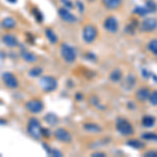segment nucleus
I'll list each match as a JSON object with an SVG mask.
<instances>
[{
	"label": "nucleus",
	"mask_w": 157,
	"mask_h": 157,
	"mask_svg": "<svg viewBox=\"0 0 157 157\" xmlns=\"http://www.w3.org/2000/svg\"><path fill=\"white\" fill-rule=\"evenodd\" d=\"M2 81H3L4 85L6 86L10 89H15V88L18 87L19 85V81L16 78V75H14L13 73L6 71L2 75Z\"/></svg>",
	"instance_id": "423d86ee"
},
{
	"label": "nucleus",
	"mask_w": 157,
	"mask_h": 157,
	"mask_svg": "<svg viewBox=\"0 0 157 157\" xmlns=\"http://www.w3.org/2000/svg\"><path fill=\"white\" fill-rule=\"evenodd\" d=\"M62 1H63V3H64V4H67L68 7H72V3L70 1H67V0H62Z\"/></svg>",
	"instance_id": "7c9ffc66"
},
{
	"label": "nucleus",
	"mask_w": 157,
	"mask_h": 157,
	"mask_svg": "<svg viewBox=\"0 0 157 157\" xmlns=\"http://www.w3.org/2000/svg\"><path fill=\"white\" fill-rule=\"evenodd\" d=\"M149 101H150V103L152 105H157V90L150 93V95H149Z\"/></svg>",
	"instance_id": "a878e982"
},
{
	"label": "nucleus",
	"mask_w": 157,
	"mask_h": 157,
	"mask_svg": "<svg viewBox=\"0 0 157 157\" xmlns=\"http://www.w3.org/2000/svg\"><path fill=\"white\" fill-rule=\"evenodd\" d=\"M116 129L123 135H130L133 133V127L127 120L124 118H118L116 121Z\"/></svg>",
	"instance_id": "20e7f679"
},
{
	"label": "nucleus",
	"mask_w": 157,
	"mask_h": 157,
	"mask_svg": "<svg viewBox=\"0 0 157 157\" xmlns=\"http://www.w3.org/2000/svg\"><path fill=\"white\" fill-rule=\"evenodd\" d=\"M146 9L148 10L149 13H153V12H155L157 10V6H156V4L154 3L153 1H148V2H147V4H146Z\"/></svg>",
	"instance_id": "393cba45"
},
{
	"label": "nucleus",
	"mask_w": 157,
	"mask_h": 157,
	"mask_svg": "<svg viewBox=\"0 0 157 157\" xmlns=\"http://www.w3.org/2000/svg\"><path fill=\"white\" fill-rule=\"evenodd\" d=\"M27 132L35 139H39L40 136L42 135V127L37 118H29V123H27Z\"/></svg>",
	"instance_id": "f257e3e1"
},
{
	"label": "nucleus",
	"mask_w": 157,
	"mask_h": 157,
	"mask_svg": "<svg viewBox=\"0 0 157 157\" xmlns=\"http://www.w3.org/2000/svg\"><path fill=\"white\" fill-rule=\"evenodd\" d=\"M144 156L147 157H157V151H149L144 154Z\"/></svg>",
	"instance_id": "c85d7f7f"
},
{
	"label": "nucleus",
	"mask_w": 157,
	"mask_h": 157,
	"mask_svg": "<svg viewBox=\"0 0 157 157\" xmlns=\"http://www.w3.org/2000/svg\"><path fill=\"white\" fill-rule=\"evenodd\" d=\"M59 16L63 21L67 22V23H75L77 21V18L73 14H71L67 9L65 7H61L59 9Z\"/></svg>",
	"instance_id": "1a4fd4ad"
},
{
	"label": "nucleus",
	"mask_w": 157,
	"mask_h": 157,
	"mask_svg": "<svg viewBox=\"0 0 157 157\" xmlns=\"http://www.w3.org/2000/svg\"><path fill=\"white\" fill-rule=\"evenodd\" d=\"M15 25H16V21L13 18H11V17H7V18L3 19V21H2V26L4 29H13Z\"/></svg>",
	"instance_id": "aec40b11"
},
{
	"label": "nucleus",
	"mask_w": 157,
	"mask_h": 157,
	"mask_svg": "<svg viewBox=\"0 0 157 157\" xmlns=\"http://www.w3.org/2000/svg\"><path fill=\"white\" fill-rule=\"evenodd\" d=\"M140 29L144 32H153L157 29V20L154 18H147L141 22Z\"/></svg>",
	"instance_id": "9d476101"
},
{
	"label": "nucleus",
	"mask_w": 157,
	"mask_h": 157,
	"mask_svg": "<svg viewBox=\"0 0 157 157\" xmlns=\"http://www.w3.org/2000/svg\"><path fill=\"white\" fill-rule=\"evenodd\" d=\"M84 129L88 132H92V133H98V132H101V127L98 126L97 124H93V123H87L84 125Z\"/></svg>",
	"instance_id": "dca6fc26"
},
{
	"label": "nucleus",
	"mask_w": 157,
	"mask_h": 157,
	"mask_svg": "<svg viewBox=\"0 0 157 157\" xmlns=\"http://www.w3.org/2000/svg\"><path fill=\"white\" fill-rule=\"evenodd\" d=\"M141 124H143L144 127L151 128L152 126H154V124H155V118H154L153 116H150V115L144 116L143 121H141Z\"/></svg>",
	"instance_id": "f3484780"
},
{
	"label": "nucleus",
	"mask_w": 157,
	"mask_h": 157,
	"mask_svg": "<svg viewBox=\"0 0 157 157\" xmlns=\"http://www.w3.org/2000/svg\"><path fill=\"white\" fill-rule=\"evenodd\" d=\"M42 73V69L40 67H33L32 69H29V75L30 77H39L40 75Z\"/></svg>",
	"instance_id": "b1692460"
},
{
	"label": "nucleus",
	"mask_w": 157,
	"mask_h": 157,
	"mask_svg": "<svg viewBox=\"0 0 157 157\" xmlns=\"http://www.w3.org/2000/svg\"><path fill=\"white\" fill-rule=\"evenodd\" d=\"M77 4L78 6H80V11H83V4H81V2L80 1H78L77 2Z\"/></svg>",
	"instance_id": "473e14b6"
},
{
	"label": "nucleus",
	"mask_w": 157,
	"mask_h": 157,
	"mask_svg": "<svg viewBox=\"0 0 157 157\" xmlns=\"http://www.w3.org/2000/svg\"><path fill=\"white\" fill-rule=\"evenodd\" d=\"M149 95H150V92H149L148 88H146V87L140 88V89H138L137 92H136V98H137L138 101H141V102H144V101H146V100H149Z\"/></svg>",
	"instance_id": "ddd939ff"
},
{
	"label": "nucleus",
	"mask_w": 157,
	"mask_h": 157,
	"mask_svg": "<svg viewBox=\"0 0 157 157\" xmlns=\"http://www.w3.org/2000/svg\"><path fill=\"white\" fill-rule=\"evenodd\" d=\"M98 36V30L93 25H86L83 29V39L86 43H91L95 40Z\"/></svg>",
	"instance_id": "39448f33"
},
{
	"label": "nucleus",
	"mask_w": 157,
	"mask_h": 157,
	"mask_svg": "<svg viewBox=\"0 0 157 157\" xmlns=\"http://www.w3.org/2000/svg\"><path fill=\"white\" fill-rule=\"evenodd\" d=\"M103 4L109 10H114L121 4V0H103Z\"/></svg>",
	"instance_id": "2eb2a0df"
},
{
	"label": "nucleus",
	"mask_w": 157,
	"mask_h": 157,
	"mask_svg": "<svg viewBox=\"0 0 157 157\" xmlns=\"http://www.w3.org/2000/svg\"><path fill=\"white\" fill-rule=\"evenodd\" d=\"M39 85L41 86V88L45 92H52V91H54L55 89H57L58 82L54 77L44 75V77L40 78Z\"/></svg>",
	"instance_id": "f03ea898"
},
{
	"label": "nucleus",
	"mask_w": 157,
	"mask_h": 157,
	"mask_svg": "<svg viewBox=\"0 0 157 157\" xmlns=\"http://www.w3.org/2000/svg\"><path fill=\"white\" fill-rule=\"evenodd\" d=\"M25 108L30 113H39L43 110L44 106H43V103L40 100L34 98V100H29L25 103Z\"/></svg>",
	"instance_id": "0eeeda50"
},
{
	"label": "nucleus",
	"mask_w": 157,
	"mask_h": 157,
	"mask_svg": "<svg viewBox=\"0 0 157 157\" xmlns=\"http://www.w3.org/2000/svg\"><path fill=\"white\" fill-rule=\"evenodd\" d=\"M110 78H111V81H113V82H118V81L121 78V70H118V69L113 70V71L111 72V75H110Z\"/></svg>",
	"instance_id": "412c9836"
},
{
	"label": "nucleus",
	"mask_w": 157,
	"mask_h": 157,
	"mask_svg": "<svg viewBox=\"0 0 157 157\" xmlns=\"http://www.w3.org/2000/svg\"><path fill=\"white\" fill-rule=\"evenodd\" d=\"M20 55H21V58L23 59L24 61H26V62L29 63H34L37 61V57L35 56L34 54H32V52H27V50H21V52H20Z\"/></svg>",
	"instance_id": "4468645a"
},
{
	"label": "nucleus",
	"mask_w": 157,
	"mask_h": 157,
	"mask_svg": "<svg viewBox=\"0 0 157 157\" xmlns=\"http://www.w3.org/2000/svg\"><path fill=\"white\" fill-rule=\"evenodd\" d=\"M135 13H137L138 15H140V16H145V15L148 14V10L145 7H136L135 9Z\"/></svg>",
	"instance_id": "cd10ccee"
},
{
	"label": "nucleus",
	"mask_w": 157,
	"mask_h": 157,
	"mask_svg": "<svg viewBox=\"0 0 157 157\" xmlns=\"http://www.w3.org/2000/svg\"><path fill=\"white\" fill-rule=\"evenodd\" d=\"M92 156H93V157H98V156L104 157V156H105V154H104V153H98H98H93V154H92Z\"/></svg>",
	"instance_id": "2f4dec72"
},
{
	"label": "nucleus",
	"mask_w": 157,
	"mask_h": 157,
	"mask_svg": "<svg viewBox=\"0 0 157 157\" xmlns=\"http://www.w3.org/2000/svg\"><path fill=\"white\" fill-rule=\"evenodd\" d=\"M61 55L67 63H73L77 59V52H75V47H72L69 44H66V43L62 44V46H61Z\"/></svg>",
	"instance_id": "7ed1b4c3"
},
{
	"label": "nucleus",
	"mask_w": 157,
	"mask_h": 157,
	"mask_svg": "<svg viewBox=\"0 0 157 157\" xmlns=\"http://www.w3.org/2000/svg\"><path fill=\"white\" fill-rule=\"evenodd\" d=\"M104 27L109 33H116L118 29V22L114 17H108L104 22Z\"/></svg>",
	"instance_id": "9b49d317"
},
{
	"label": "nucleus",
	"mask_w": 157,
	"mask_h": 157,
	"mask_svg": "<svg viewBox=\"0 0 157 157\" xmlns=\"http://www.w3.org/2000/svg\"><path fill=\"white\" fill-rule=\"evenodd\" d=\"M50 155H52V156H56V155H58V156H62V153H60L59 151H56V150H54L52 152H50Z\"/></svg>",
	"instance_id": "c756f323"
},
{
	"label": "nucleus",
	"mask_w": 157,
	"mask_h": 157,
	"mask_svg": "<svg viewBox=\"0 0 157 157\" xmlns=\"http://www.w3.org/2000/svg\"><path fill=\"white\" fill-rule=\"evenodd\" d=\"M55 136L58 140L62 141V143H70L71 141V135H70V133L63 128L57 129L55 131Z\"/></svg>",
	"instance_id": "6e6552de"
},
{
	"label": "nucleus",
	"mask_w": 157,
	"mask_h": 157,
	"mask_svg": "<svg viewBox=\"0 0 157 157\" xmlns=\"http://www.w3.org/2000/svg\"><path fill=\"white\" fill-rule=\"evenodd\" d=\"M128 146L132 147V148L134 149H140L141 147H144V144L140 143L139 140H137V139H133V140H129L127 143Z\"/></svg>",
	"instance_id": "5701e85b"
},
{
	"label": "nucleus",
	"mask_w": 157,
	"mask_h": 157,
	"mask_svg": "<svg viewBox=\"0 0 157 157\" xmlns=\"http://www.w3.org/2000/svg\"><path fill=\"white\" fill-rule=\"evenodd\" d=\"M2 42L9 47H16L18 45V40L12 34H6L2 36Z\"/></svg>",
	"instance_id": "f8f14e48"
},
{
	"label": "nucleus",
	"mask_w": 157,
	"mask_h": 157,
	"mask_svg": "<svg viewBox=\"0 0 157 157\" xmlns=\"http://www.w3.org/2000/svg\"><path fill=\"white\" fill-rule=\"evenodd\" d=\"M148 48L152 52V54H154L155 56H157V39L152 40V41L149 43V44H148Z\"/></svg>",
	"instance_id": "4be33fe9"
},
{
	"label": "nucleus",
	"mask_w": 157,
	"mask_h": 157,
	"mask_svg": "<svg viewBox=\"0 0 157 157\" xmlns=\"http://www.w3.org/2000/svg\"><path fill=\"white\" fill-rule=\"evenodd\" d=\"M6 121L4 120H0V124H6Z\"/></svg>",
	"instance_id": "72a5a7b5"
},
{
	"label": "nucleus",
	"mask_w": 157,
	"mask_h": 157,
	"mask_svg": "<svg viewBox=\"0 0 157 157\" xmlns=\"http://www.w3.org/2000/svg\"><path fill=\"white\" fill-rule=\"evenodd\" d=\"M44 121H46L47 124H49V125L55 126L58 124V121L59 120H58L57 115L54 114V113H47V114L44 116Z\"/></svg>",
	"instance_id": "a211bd4d"
},
{
	"label": "nucleus",
	"mask_w": 157,
	"mask_h": 157,
	"mask_svg": "<svg viewBox=\"0 0 157 157\" xmlns=\"http://www.w3.org/2000/svg\"><path fill=\"white\" fill-rule=\"evenodd\" d=\"M7 1L12 2V3H14V2H16V0H7Z\"/></svg>",
	"instance_id": "f704fd0d"
},
{
	"label": "nucleus",
	"mask_w": 157,
	"mask_h": 157,
	"mask_svg": "<svg viewBox=\"0 0 157 157\" xmlns=\"http://www.w3.org/2000/svg\"><path fill=\"white\" fill-rule=\"evenodd\" d=\"M144 139H148V140H157V134L154 133H145L143 134Z\"/></svg>",
	"instance_id": "bb28decb"
},
{
	"label": "nucleus",
	"mask_w": 157,
	"mask_h": 157,
	"mask_svg": "<svg viewBox=\"0 0 157 157\" xmlns=\"http://www.w3.org/2000/svg\"><path fill=\"white\" fill-rule=\"evenodd\" d=\"M45 35H46L47 39L49 42L52 43H57L58 42V36L55 34V32L52 29H45Z\"/></svg>",
	"instance_id": "6ab92c4d"
}]
</instances>
